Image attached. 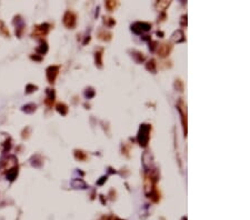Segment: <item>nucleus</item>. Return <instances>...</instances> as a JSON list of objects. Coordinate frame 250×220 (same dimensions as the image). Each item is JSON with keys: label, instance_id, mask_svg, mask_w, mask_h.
Wrapping results in <instances>:
<instances>
[{"label": "nucleus", "instance_id": "1", "mask_svg": "<svg viewBox=\"0 0 250 220\" xmlns=\"http://www.w3.org/2000/svg\"><path fill=\"white\" fill-rule=\"evenodd\" d=\"M148 132H149V127H148L147 125H142V126H141L140 131H139V142H140V145H142V146L147 145V141H148V138H149Z\"/></svg>", "mask_w": 250, "mask_h": 220}, {"label": "nucleus", "instance_id": "2", "mask_svg": "<svg viewBox=\"0 0 250 220\" xmlns=\"http://www.w3.org/2000/svg\"><path fill=\"white\" fill-rule=\"evenodd\" d=\"M16 175H17V170H16V169H11V171H10L9 174L7 175V178H8L9 180H14V179H15Z\"/></svg>", "mask_w": 250, "mask_h": 220}]
</instances>
